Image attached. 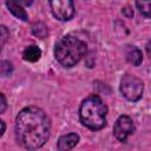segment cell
Listing matches in <instances>:
<instances>
[{
	"label": "cell",
	"mask_w": 151,
	"mask_h": 151,
	"mask_svg": "<svg viewBox=\"0 0 151 151\" xmlns=\"http://www.w3.org/2000/svg\"><path fill=\"white\" fill-rule=\"evenodd\" d=\"M87 53V45L84 40L66 34L54 45V57L57 61L66 68L76 66Z\"/></svg>",
	"instance_id": "2"
},
{
	"label": "cell",
	"mask_w": 151,
	"mask_h": 151,
	"mask_svg": "<svg viewBox=\"0 0 151 151\" xmlns=\"http://www.w3.org/2000/svg\"><path fill=\"white\" fill-rule=\"evenodd\" d=\"M6 6L8 8V11L18 19L22 20V21H27L28 20V15L26 13V11L24 9V7L21 6L19 0H6Z\"/></svg>",
	"instance_id": "9"
},
{
	"label": "cell",
	"mask_w": 151,
	"mask_h": 151,
	"mask_svg": "<svg viewBox=\"0 0 151 151\" xmlns=\"http://www.w3.org/2000/svg\"><path fill=\"white\" fill-rule=\"evenodd\" d=\"M0 53H1V47H0Z\"/></svg>",
	"instance_id": "18"
},
{
	"label": "cell",
	"mask_w": 151,
	"mask_h": 151,
	"mask_svg": "<svg viewBox=\"0 0 151 151\" xmlns=\"http://www.w3.org/2000/svg\"><path fill=\"white\" fill-rule=\"evenodd\" d=\"M107 107L97 94L86 97L79 107V119L84 126L92 131L101 130L106 125Z\"/></svg>",
	"instance_id": "3"
},
{
	"label": "cell",
	"mask_w": 151,
	"mask_h": 151,
	"mask_svg": "<svg viewBox=\"0 0 151 151\" xmlns=\"http://www.w3.org/2000/svg\"><path fill=\"white\" fill-rule=\"evenodd\" d=\"M119 90L123 97L129 101H138L143 97L144 84L138 77L131 73H125L120 79Z\"/></svg>",
	"instance_id": "4"
},
{
	"label": "cell",
	"mask_w": 151,
	"mask_h": 151,
	"mask_svg": "<svg viewBox=\"0 0 151 151\" xmlns=\"http://www.w3.org/2000/svg\"><path fill=\"white\" fill-rule=\"evenodd\" d=\"M79 140H80L79 134H77L74 132H71V133L60 136L59 139H58V142H57V149L59 151L71 150V149H73L79 143Z\"/></svg>",
	"instance_id": "7"
},
{
	"label": "cell",
	"mask_w": 151,
	"mask_h": 151,
	"mask_svg": "<svg viewBox=\"0 0 151 151\" xmlns=\"http://www.w3.org/2000/svg\"><path fill=\"white\" fill-rule=\"evenodd\" d=\"M32 34L40 38V39H45L48 34V28L47 26L42 22V21H37L32 25Z\"/></svg>",
	"instance_id": "11"
},
{
	"label": "cell",
	"mask_w": 151,
	"mask_h": 151,
	"mask_svg": "<svg viewBox=\"0 0 151 151\" xmlns=\"http://www.w3.org/2000/svg\"><path fill=\"white\" fill-rule=\"evenodd\" d=\"M51 134V120L38 106L24 107L15 118V137L27 150H37L45 145Z\"/></svg>",
	"instance_id": "1"
},
{
	"label": "cell",
	"mask_w": 151,
	"mask_h": 151,
	"mask_svg": "<svg viewBox=\"0 0 151 151\" xmlns=\"http://www.w3.org/2000/svg\"><path fill=\"white\" fill-rule=\"evenodd\" d=\"M7 109V100L6 97L0 92V113H4Z\"/></svg>",
	"instance_id": "15"
},
{
	"label": "cell",
	"mask_w": 151,
	"mask_h": 151,
	"mask_svg": "<svg viewBox=\"0 0 151 151\" xmlns=\"http://www.w3.org/2000/svg\"><path fill=\"white\" fill-rule=\"evenodd\" d=\"M20 2H22L25 6H31L32 5V2H33V0H19Z\"/></svg>",
	"instance_id": "17"
},
{
	"label": "cell",
	"mask_w": 151,
	"mask_h": 151,
	"mask_svg": "<svg viewBox=\"0 0 151 151\" xmlns=\"http://www.w3.org/2000/svg\"><path fill=\"white\" fill-rule=\"evenodd\" d=\"M9 38V31L6 26L0 25V47H2L5 45V42L8 40Z\"/></svg>",
	"instance_id": "13"
},
{
	"label": "cell",
	"mask_w": 151,
	"mask_h": 151,
	"mask_svg": "<svg viewBox=\"0 0 151 151\" xmlns=\"http://www.w3.org/2000/svg\"><path fill=\"white\" fill-rule=\"evenodd\" d=\"M134 131V123L131 117L122 114L117 118L113 125V134L119 142H125L126 138Z\"/></svg>",
	"instance_id": "6"
},
{
	"label": "cell",
	"mask_w": 151,
	"mask_h": 151,
	"mask_svg": "<svg viewBox=\"0 0 151 151\" xmlns=\"http://www.w3.org/2000/svg\"><path fill=\"white\" fill-rule=\"evenodd\" d=\"M40 57H41V50L35 45L27 46L22 52V59L28 63H35L40 59Z\"/></svg>",
	"instance_id": "10"
},
{
	"label": "cell",
	"mask_w": 151,
	"mask_h": 151,
	"mask_svg": "<svg viewBox=\"0 0 151 151\" xmlns=\"http://www.w3.org/2000/svg\"><path fill=\"white\" fill-rule=\"evenodd\" d=\"M125 58H126L127 63H130L133 66H139L143 61L142 51L132 45H127L125 47Z\"/></svg>",
	"instance_id": "8"
},
{
	"label": "cell",
	"mask_w": 151,
	"mask_h": 151,
	"mask_svg": "<svg viewBox=\"0 0 151 151\" xmlns=\"http://www.w3.org/2000/svg\"><path fill=\"white\" fill-rule=\"evenodd\" d=\"M13 67H12V64L9 61H2L1 65H0V72L4 74V76H8L11 72H12Z\"/></svg>",
	"instance_id": "14"
},
{
	"label": "cell",
	"mask_w": 151,
	"mask_h": 151,
	"mask_svg": "<svg viewBox=\"0 0 151 151\" xmlns=\"http://www.w3.org/2000/svg\"><path fill=\"white\" fill-rule=\"evenodd\" d=\"M5 130H6V124H5V122H4V120H1V119H0V137L4 134Z\"/></svg>",
	"instance_id": "16"
},
{
	"label": "cell",
	"mask_w": 151,
	"mask_h": 151,
	"mask_svg": "<svg viewBox=\"0 0 151 151\" xmlns=\"http://www.w3.org/2000/svg\"><path fill=\"white\" fill-rule=\"evenodd\" d=\"M53 17L60 21L71 20L76 14L73 0H48Z\"/></svg>",
	"instance_id": "5"
},
{
	"label": "cell",
	"mask_w": 151,
	"mask_h": 151,
	"mask_svg": "<svg viewBox=\"0 0 151 151\" xmlns=\"http://www.w3.org/2000/svg\"><path fill=\"white\" fill-rule=\"evenodd\" d=\"M136 6L145 18H150V15H151V0H136Z\"/></svg>",
	"instance_id": "12"
}]
</instances>
